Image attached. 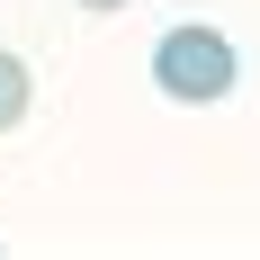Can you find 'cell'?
Returning a JSON list of instances; mask_svg holds the SVG:
<instances>
[{"label":"cell","instance_id":"1","mask_svg":"<svg viewBox=\"0 0 260 260\" xmlns=\"http://www.w3.org/2000/svg\"><path fill=\"white\" fill-rule=\"evenodd\" d=\"M153 81H161V99H180V108H215V99H234L242 54H234L224 27H171L153 45Z\"/></svg>","mask_w":260,"mask_h":260},{"label":"cell","instance_id":"2","mask_svg":"<svg viewBox=\"0 0 260 260\" xmlns=\"http://www.w3.org/2000/svg\"><path fill=\"white\" fill-rule=\"evenodd\" d=\"M27 108H36V81H27V63H18V54H9V45H0V135H9V126H18V117H27Z\"/></svg>","mask_w":260,"mask_h":260},{"label":"cell","instance_id":"3","mask_svg":"<svg viewBox=\"0 0 260 260\" xmlns=\"http://www.w3.org/2000/svg\"><path fill=\"white\" fill-rule=\"evenodd\" d=\"M81 9H126V0H81Z\"/></svg>","mask_w":260,"mask_h":260}]
</instances>
